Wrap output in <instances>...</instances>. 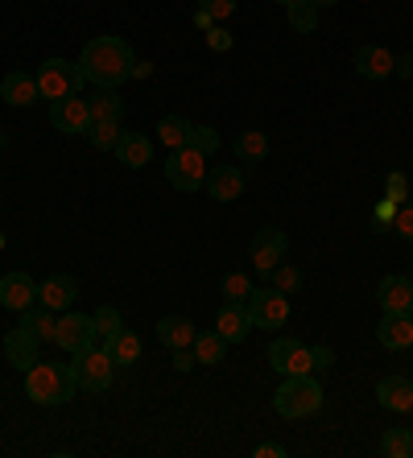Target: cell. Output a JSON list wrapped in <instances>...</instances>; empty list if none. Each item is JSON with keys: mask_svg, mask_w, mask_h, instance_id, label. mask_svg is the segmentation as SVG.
Returning <instances> with one entry per match:
<instances>
[{"mask_svg": "<svg viewBox=\"0 0 413 458\" xmlns=\"http://www.w3.org/2000/svg\"><path fill=\"white\" fill-rule=\"evenodd\" d=\"M384 199H392L397 207H401L405 199H409V178H405L401 170H392L389 178H384Z\"/></svg>", "mask_w": 413, "mask_h": 458, "instance_id": "cell-37", "label": "cell"}, {"mask_svg": "<svg viewBox=\"0 0 413 458\" xmlns=\"http://www.w3.org/2000/svg\"><path fill=\"white\" fill-rule=\"evenodd\" d=\"M79 66H83L87 83L112 87V91H116L120 83H128V79H133L137 54H133V46H128L125 38H112V33H104V38H91V42L83 46V54H79Z\"/></svg>", "mask_w": 413, "mask_h": 458, "instance_id": "cell-1", "label": "cell"}, {"mask_svg": "<svg viewBox=\"0 0 413 458\" xmlns=\"http://www.w3.org/2000/svg\"><path fill=\"white\" fill-rule=\"evenodd\" d=\"M269 363L281 376H306L310 372V347L302 339H273L269 343Z\"/></svg>", "mask_w": 413, "mask_h": 458, "instance_id": "cell-11", "label": "cell"}, {"mask_svg": "<svg viewBox=\"0 0 413 458\" xmlns=\"http://www.w3.org/2000/svg\"><path fill=\"white\" fill-rule=\"evenodd\" d=\"M91 318H96L99 339H112L116 331H125V322H120V310H116V306H99Z\"/></svg>", "mask_w": 413, "mask_h": 458, "instance_id": "cell-36", "label": "cell"}, {"mask_svg": "<svg viewBox=\"0 0 413 458\" xmlns=\"http://www.w3.org/2000/svg\"><path fill=\"white\" fill-rule=\"evenodd\" d=\"M286 248H289V235L281 227H265V232L253 235V244H248V260H253L256 273H273L281 260H286Z\"/></svg>", "mask_w": 413, "mask_h": 458, "instance_id": "cell-9", "label": "cell"}, {"mask_svg": "<svg viewBox=\"0 0 413 458\" xmlns=\"http://www.w3.org/2000/svg\"><path fill=\"white\" fill-rule=\"evenodd\" d=\"M104 352L112 355V363H116V368H128V363H137V360H141V335H133V331H116L112 339H104Z\"/></svg>", "mask_w": 413, "mask_h": 458, "instance_id": "cell-25", "label": "cell"}, {"mask_svg": "<svg viewBox=\"0 0 413 458\" xmlns=\"http://www.w3.org/2000/svg\"><path fill=\"white\" fill-rule=\"evenodd\" d=\"M120 137H125V132H120V120H99V124L87 128V140H91L96 149H116Z\"/></svg>", "mask_w": 413, "mask_h": 458, "instance_id": "cell-32", "label": "cell"}, {"mask_svg": "<svg viewBox=\"0 0 413 458\" xmlns=\"http://www.w3.org/2000/svg\"><path fill=\"white\" fill-rule=\"evenodd\" d=\"M194 25H199V30H211V13H207V9H199V13H194Z\"/></svg>", "mask_w": 413, "mask_h": 458, "instance_id": "cell-46", "label": "cell"}, {"mask_svg": "<svg viewBox=\"0 0 413 458\" xmlns=\"http://www.w3.org/2000/svg\"><path fill=\"white\" fill-rule=\"evenodd\" d=\"M376 301H381L384 314H405L413 301V285L409 277H401V273H389V277L376 285Z\"/></svg>", "mask_w": 413, "mask_h": 458, "instance_id": "cell-16", "label": "cell"}, {"mask_svg": "<svg viewBox=\"0 0 413 458\" xmlns=\"http://www.w3.org/2000/svg\"><path fill=\"white\" fill-rule=\"evenodd\" d=\"M331 368H335V352H331V347H323V343H318V347H310V372L323 376V372H331Z\"/></svg>", "mask_w": 413, "mask_h": 458, "instance_id": "cell-39", "label": "cell"}, {"mask_svg": "<svg viewBox=\"0 0 413 458\" xmlns=\"http://www.w3.org/2000/svg\"><path fill=\"white\" fill-rule=\"evenodd\" d=\"M269 277H273V289H277V293H286V298H294L297 289H302V273H297L294 265H277Z\"/></svg>", "mask_w": 413, "mask_h": 458, "instance_id": "cell-35", "label": "cell"}, {"mask_svg": "<svg viewBox=\"0 0 413 458\" xmlns=\"http://www.w3.org/2000/svg\"><path fill=\"white\" fill-rule=\"evenodd\" d=\"M409 413H413V409H409Z\"/></svg>", "mask_w": 413, "mask_h": 458, "instance_id": "cell-51", "label": "cell"}, {"mask_svg": "<svg viewBox=\"0 0 413 458\" xmlns=\"http://www.w3.org/2000/svg\"><path fill=\"white\" fill-rule=\"evenodd\" d=\"M232 149H236V161H244V165H261V161L269 157V137L261 132V128H244Z\"/></svg>", "mask_w": 413, "mask_h": 458, "instance_id": "cell-24", "label": "cell"}, {"mask_svg": "<svg viewBox=\"0 0 413 458\" xmlns=\"http://www.w3.org/2000/svg\"><path fill=\"white\" fill-rule=\"evenodd\" d=\"M207 46H211L215 54H228L232 50V33L223 30V25H211V30H207Z\"/></svg>", "mask_w": 413, "mask_h": 458, "instance_id": "cell-41", "label": "cell"}, {"mask_svg": "<svg viewBox=\"0 0 413 458\" xmlns=\"http://www.w3.org/2000/svg\"><path fill=\"white\" fill-rule=\"evenodd\" d=\"M194 363H199V360H194V352H186V347H178V352H174V368H178V372H191Z\"/></svg>", "mask_w": 413, "mask_h": 458, "instance_id": "cell-45", "label": "cell"}, {"mask_svg": "<svg viewBox=\"0 0 413 458\" xmlns=\"http://www.w3.org/2000/svg\"><path fill=\"white\" fill-rule=\"evenodd\" d=\"M392 58H397V54H389L384 46H360L356 58H351V66H356L360 79H372V83H376V79L392 75Z\"/></svg>", "mask_w": 413, "mask_h": 458, "instance_id": "cell-15", "label": "cell"}, {"mask_svg": "<svg viewBox=\"0 0 413 458\" xmlns=\"http://www.w3.org/2000/svg\"><path fill=\"white\" fill-rule=\"evenodd\" d=\"M191 149H199L202 157H215L219 153V132L211 124H191V140H186Z\"/></svg>", "mask_w": 413, "mask_h": 458, "instance_id": "cell-33", "label": "cell"}, {"mask_svg": "<svg viewBox=\"0 0 413 458\" xmlns=\"http://www.w3.org/2000/svg\"><path fill=\"white\" fill-rule=\"evenodd\" d=\"M376 339H381V347H389V352H405V347H413L409 310H405V314H384L381 327H376Z\"/></svg>", "mask_w": 413, "mask_h": 458, "instance_id": "cell-17", "label": "cell"}, {"mask_svg": "<svg viewBox=\"0 0 413 458\" xmlns=\"http://www.w3.org/2000/svg\"><path fill=\"white\" fill-rule=\"evenodd\" d=\"M215 331H219L228 343H244V339H248V331H253V318H248V310H244V306L223 301L219 314H215Z\"/></svg>", "mask_w": 413, "mask_h": 458, "instance_id": "cell-21", "label": "cell"}, {"mask_svg": "<svg viewBox=\"0 0 413 458\" xmlns=\"http://www.w3.org/2000/svg\"><path fill=\"white\" fill-rule=\"evenodd\" d=\"M4 355H9V368H17V372H30L33 363L42 360V343L33 339L25 327H17V331H9V339H4Z\"/></svg>", "mask_w": 413, "mask_h": 458, "instance_id": "cell-14", "label": "cell"}, {"mask_svg": "<svg viewBox=\"0 0 413 458\" xmlns=\"http://www.w3.org/2000/svg\"><path fill=\"white\" fill-rule=\"evenodd\" d=\"M314 9H331V4H340V0H310Z\"/></svg>", "mask_w": 413, "mask_h": 458, "instance_id": "cell-48", "label": "cell"}, {"mask_svg": "<svg viewBox=\"0 0 413 458\" xmlns=\"http://www.w3.org/2000/svg\"><path fill=\"white\" fill-rule=\"evenodd\" d=\"M392 219H397V203L381 199V203H376V227H392Z\"/></svg>", "mask_w": 413, "mask_h": 458, "instance_id": "cell-42", "label": "cell"}, {"mask_svg": "<svg viewBox=\"0 0 413 458\" xmlns=\"http://www.w3.org/2000/svg\"><path fill=\"white\" fill-rule=\"evenodd\" d=\"M191 347H194V360L211 368V363H223V352H228V339H223L219 331H202V335H194Z\"/></svg>", "mask_w": 413, "mask_h": 458, "instance_id": "cell-28", "label": "cell"}, {"mask_svg": "<svg viewBox=\"0 0 413 458\" xmlns=\"http://www.w3.org/2000/svg\"><path fill=\"white\" fill-rule=\"evenodd\" d=\"M392 232L401 235L405 244H413V203H401V207H397V219H392Z\"/></svg>", "mask_w": 413, "mask_h": 458, "instance_id": "cell-38", "label": "cell"}, {"mask_svg": "<svg viewBox=\"0 0 413 458\" xmlns=\"http://www.w3.org/2000/svg\"><path fill=\"white\" fill-rule=\"evenodd\" d=\"M376 401H381L389 413H409L413 409V380H405V376H384V380L376 384Z\"/></svg>", "mask_w": 413, "mask_h": 458, "instance_id": "cell-19", "label": "cell"}, {"mask_svg": "<svg viewBox=\"0 0 413 458\" xmlns=\"http://www.w3.org/2000/svg\"><path fill=\"white\" fill-rule=\"evenodd\" d=\"M158 140L161 145H170V149H182V145L191 140V120L186 116H161L158 120Z\"/></svg>", "mask_w": 413, "mask_h": 458, "instance_id": "cell-29", "label": "cell"}, {"mask_svg": "<svg viewBox=\"0 0 413 458\" xmlns=\"http://www.w3.org/2000/svg\"><path fill=\"white\" fill-rule=\"evenodd\" d=\"M33 301H38V281L30 277V273H4L0 277V306L4 310H30Z\"/></svg>", "mask_w": 413, "mask_h": 458, "instance_id": "cell-12", "label": "cell"}, {"mask_svg": "<svg viewBox=\"0 0 413 458\" xmlns=\"http://www.w3.org/2000/svg\"><path fill=\"white\" fill-rule=\"evenodd\" d=\"M277 4H286V9H289V4H297V0H277Z\"/></svg>", "mask_w": 413, "mask_h": 458, "instance_id": "cell-49", "label": "cell"}, {"mask_svg": "<svg viewBox=\"0 0 413 458\" xmlns=\"http://www.w3.org/2000/svg\"><path fill=\"white\" fill-rule=\"evenodd\" d=\"M22 327H25V331H30L38 343H54L58 318H54V310H46V306H30V310H22Z\"/></svg>", "mask_w": 413, "mask_h": 458, "instance_id": "cell-26", "label": "cell"}, {"mask_svg": "<svg viewBox=\"0 0 413 458\" xmlns=\"http://www.w3.org/2000/svg\"><path fill=\"white\" fill-rule=\"evenodd\" d=\"M87 107H91V124L125 116V99H120V91H112V87H96V96L87 99Z\"/></svg>", "mask_w": 413, "mask_h": 458, "instance_id": "cell-27", "label": "cell"}, {"mask_svg": "<svg viewBox=\"0 0 413 458\" xmlns=\"http://www.w3.org/2000/svg\"><path fill=\"white\" fill-rule=\"evenodd\" d=\"M149 71H153V63H137L133 66V79H149Z\"/></svg>", "mask_w": 413, "mask_h": 458, "instance_id": "cell-47", "label": "cell"}, {"mask_svg": "<svg viewBox=\"0 0 413 458\" xmlns=\"http://www.w3.org/2000/svg\"><path fill=\"white\" fill-rule=\"evenodd\" d=\"M194 322L182 318V314H166V318L158 322V343L161 347H170V352H178V347H191L194 343Z\"/></svg>", "mask_w": 413, "mask_h": 458, "instance_id": "cell-22", "label": "cell"}, {"mask_svg": "<svg viewBox=\"0 0 413 458\" xmlns=\"http://www.w3.org/2000/svg\"><path fill=\"white\" fill-rule=\"evenodd\" d=\"M74 372V384L79 388H87V393H108V384H112V376H116V363H112V355L108 352H79L71 363Z\"/></svg>", "mask_w": 413, "mask_h": 458, "instance_id": "cell-8", "label": "cell"}, {"mask_svg": "<svg viewBox=\"0 0 413 458\" xmlns=\"http://www.w3.org/2000/svg\"><path fill=\"white\" fill-rule=\"evenodd\" d=\"M199 9H207L211 13V21L219 25V21H228V17L236 13V0H199Z\"/></svg>", "mask_w": 413, "mask_h": 458, "instance_id": "cell-40", "label": "cell"}, {"mask_svg": "<svg viewBox=\"0 0 413 458\" xmlns=\"http://www.w3.org/2000/svg\"><path fill=\"white\" fill-rule=\"evenodd\" d=\"M392 75L413 79V54H397V58H392Z\"/></svg>", "mask_w": 413, "mask_h": 458, "instance_id": "cell-43", "label": "cell"}, {"mask_svg": "<svg viewBox=\"0 0 413 458\" xmlns=\"http://www.w3.org/2000/svg\"><path fill=\"white\" fill-rule=\"evenodd\" d=\"M74 298H79V285H74V277H66V273L46 277L42 289H38V301H42L46 310H71Z\"/></svg>", "mask_w": 413, "mask_h": 458, "instance_id": "cell-20", "label": "cell"}, {"mask_svg": "<svg viewBox=\"0 0 413 458\" xmlns=\"http://www.w3.org/2000/svg\"><path fill=\"white\" fill-rule=\"evenodd\" d=\"M207 194H211L215 203H236L244 194V186H248V178H244L236 165H215V170H207Z\"/></svg>", "mask_w": 413, "mask_h": 458, "instance_id": "cell-13", "label": "cell"}, {"mask_svg": "<svg viewBox=\"0 0 413 458\" xmlns=\"http://www.w3.org/2000/svg\"><path fill=\"white\" fill-rule=\"evenodd\" d=\"M112 153L120 157V165L141 170V165H149V157H153V140L141 137V132H125V137H120V145Z\"/></svg>", "mask_w": 413, "mask_h": 458, "instance_id": "cell-23", "label": "cell"}, {"mask_svg": "<svg viewBox=\"0 0 413 458\" xmlns=\"http://www.w3.org/2000/svg\"><path fill=\"white\" fill-rule=\"evenodd\" d=\"M219 289H223V301H236V306H244V301H248V293H253V281L244 277V273H223Z\"/></svg>", "mask_w": 413, "mask_h": 458, "instance_id": "cell-34", "label": "cell"}, {"mask_svg": "<svg viewBox=\"0 0 413 458\" xmlns=\"http://www.w3.org/2000/svg\"><path fill=\"white\" fill-rule=\"evenodd\" d=\"M289 30L294 33H314L318 30V13L323 9H314L310 0H297V4H289Z\"/></svg>", "mask_w": 413, "mask_h": 458, "instance_id": "cell-31", "label": "cell"}, {"mask_svg": "<svg viewBox=\"0 0 413 458\" xmlns=\"http://www.w3.org/2000/svg\"><path fill=\"white\" fill-rule=\"evenodd\" d=\"M74 372H71V363H46L38 360L25 372V396L30 401H38V405H66L74 396Z\"/></svg>", "mask_w": 413, "mask_h": 458, "instance_id": "cell-2", "label": "cell"}, {"mask_svg": "<svg viewBox=\"0 0 413 458\" xmlns=\"http://www.w3.org/2000/svg\"><path fill=\"white\" fill-rule=\"evenodd\" d=\"M99 339L96 331V318L91 314H79V310H63V318H58V331H54V343L63 347V352L79 355V352H91Z\"/></svg>", "mask_w": 413, "mask_h": 458, "instance_id": "cell-7", "label": "cell"}, {"mask_svg": "<svg viewBox=\"0 0 413 458\" xmlns=\"http://www.w3.org/2000/svg\"><path fill=\"white\" fill-rule=\"evenodd\" d=\"M381 454L384 458H409L413 454V429H384L381 434Z\"/></svg>", "mask_w": 413, "mask_h": 458, "instance_id": "cell-30", "label": "cell"}, {"mask_svg": "<svg viewBox=\"0 0 413 458\" xmlns=\"http://www.w3.org/2000/svg\"><path fill=\"white\" fill-rule=\"evenodd\" d=\"M409 318H413V301H409Z\"/></svg>", "mask_w": 413, "mask_h": 458, "instance_id": "cell-50", "label": "cell"}, {"mask_svg": "<svg viewBox=\"0 0 413 458\" xmlns=\"http://www.w3.org/2000/svg\"><path fill=\"white\" fill-rule=\"evenodd\" d=\"M253 454L256 458H286V446H281V442H261Z\"/></svg>", "mask_w": 413, "mask_h": 458, "instance_id": "cell-44", "label": "cell"}, {"mask_svg": "<svg viewBox=\"0 0 413 458\" xmlns=\"http://www.w3.org/2000/svg\"><path fill=\"white\" fill-rule=\"evenodd\" d=\"M0 96H4V104L13 107H30L42 99V91H38V79L25 75V71H9V75L0 79Z\"/></svg>", "mask_w": 413, "mask_h": 458, "instance_id": "cell-18", "label": "cell"}, {"mask_svg": "<svg viewBox=\"0 0 413 458\" xmlns=\"http://www.w3.org/2000/svg\"><path fill=\"white\" fill-rule=\"evenodd\" d=\"M323 384H318V376L314 372H306V376H286L281 380V388L273 393V409L281 417H289V421H297V417H310V413H318L323 409Z\"/></svg>", "mask_w": 413, "mask_h": 458, "instance_id": "cell-3", "label": "cell"}, {"mask_svg": "<svg viewBox=\"0 0 413 458\" xmlns=\"http://www.w3.org/2000/svg\"><path fill=\"white\" fill-rule=\"evenodd\" d=\"M50 124L66 137H87L91 128V107H87L83 96H63V99H50Z\"/></svg>", "mask_w": 413, "mask_h": 458, "instance_id": "cell-10", "label": "cell"}, {"mask_svg": "<svg viewBox=\"0 0 413 458\" xmlns=\"http://www.w3.org/2000/svg\"><path fill=\"white\" fill-rule=\"evenodd\" d=\"M244 310H248V318H253L256 331H277V327H286V318H289V298L277 293L273 285H265V289H253V293H248Z\"/></svg>", "mask_w": 413, "mask_h": 458, "instance_id": "cell-6", "label": "cell"}, {"mask_svg": "<svg viewBox=\"0 0 413 458\" xmlns=\"http://www.w3.org/2000/svg\"><path fill=\"white\" fill-rule=\"evenodd\" d=\"M166 182H170L174 191L182 194H194L202 191V182H207V157L191 145H182V149H170V161H166Z\"/></svg>", "mask_w": 413, "mask_h": 458, "instance_id": "cell-5", "label": "cell"}, {"mask_svg": "<svg viewBox=\"0 0 413 458\" xmlns=\"http://www.w3.org/2000/svg\"><path fill=\"white\" fill-rule=\"evenodd\" d=\"M38 91H42V99H63V96H79L87 83L83 66L71 63V58H46L42 66H38Z\"/></svg>", "mask_w": 413, "mask_h": 458, "instance_id": "cell-4", "label": "cell"}]
</instances>
